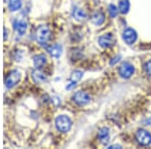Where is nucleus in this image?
<instances>
[{
    "instance_id": "1",
    "label": "nucleus",
    "mask_w": 151,
    "mask_h": 149,
    "mask_svg": "<svg viewBox=\"0 0 151 149\" xmlns=\"http://www.w3.org/2000/svg\"><path fill=\"white\" fill-rule=\"evenodd\" d=\"M50 38V29L47 25H41L35 32V40L40 45H45Z\"/></svg>"
},
{
    "instance_id": "2",
    "label": "nucleus",
    "mask_w": 151,
    "mask_h": 149,
    "mask_svg": "<svg viewBox=\"0 0 151 149\" xmlns=\"http://www.w3.org/2000/svg\"><path fill=\"white\" fill-rule=\"evenodd\" d=\"M72 120L65 115H60L55 118V127L60 132H69L72 128Z\"/></svg>"
},
{
    "instance_id": "3",
    "label": "nucleus",
    "mask_w": 151,
    "mask_h": 149,
    "mask_svg": "<svg viewBox=\"0 0 151 149\" xmlns=\"http://www.w3.org/2000/svg\"><path fill=\"white\" fill-rule=\"evenodd\" d=\"M21 79V73L17 70H14L8 74L5 79V86L8 89H11L19 83Z\"/></svg>"
},
{
    "instance_id": "4",
    "label": "nucleus",
    "mask_w": 151,
    "mask_h": 149,
    "mask_svg": "<svg viewBox=\"0 0 151 149\" xmlns=\"http://www.w3.org/2000/svg\"><path fill=\"white\" fill-rule=\"evenodd\" d=\"M73 101L75 102V104L79 105V106H85V105L90 103L91 97H90V95L86 92L79 91L74 94V96H73Z\"/></svg>"
},
{
    "instance_id": "5",
    "label": "nucleus",
    "mask_w": 151,
    "mask_h": 149,
    "mask_svg": "<svg viewBox=\"0 0 151 149\" xmlns=\"http://www.w3.org/2000/svg\"><path fill=\"white\" fill-rule=\"evenodd\" d=\"M136 140L137 142L140 144V145L143 146H147L151 144V134L148 132L147 130H144V129H140L136 132Z\"/></svg>"
},
{
    "instance_id": "6",
    "label": "nucleus",
    "mask_w": 151,
    "mask_h": 149,
    "mask_svg": "<svg viewBox=\"0 0 151 149\" xmlns=\"http://www.w3.org/2000/svg\"><path fill=\"white\" fill-rule=\"evenodd\" d=\"M135 72V68L133 65H131L130 63H123L119 68V75L121 76V78L123 79H129L131 78Z\"/></svg>"
},
{
    "instance_id": "7",
    "label": "nucleus",
    "mask_w": 151,
    "mask_h": 149,
    "mask_svg": "<svg viewBox=\"0 0 151 149\" xmlns=\"http://www.w3.org/2000/svg\"><path fill=\"white\" fill-rule=\"evenodd\" d=\"M98 43L101 48H111V46L114 45L115 43V37L112 33H106V35H103L99 37L98 40Z\"/></svg>"
},
{
    "instance_id": "8",
    "label": "nucleus",
    "mask_w": 151,
    "mask_h": 149,
    "mask_svg": "<svg viewBox=\"0 0 151 149\" xmlns=\"http://www.w3.org/2000/svg\"><path fill=\"white\" fill-rule=\"evenodd\" d=\"M122 37L127 45H133L137 40V32L133 28H126L122 33Z\"/></svg>"
},
{
    "instance_id": "9",
    "label": "nucleus",
    "mask_w": 151,
    "mask_h": 149,
    "mask_svg": "<svg viewBox=\"0 0 151 149\" xmlns=\"http://www.w3.org/2000/svg\"><path fill=\"white\" fill-rule=\"evenodd\" d=\"M82 78H83V72H81V71H74V72L70 74V81H69V83H68L65 89H67V90L74 89Z\"/></svg>"
},
{
    "instance_id": "10",
    "label": "nucleus",
    "mask_w": 151,
    "mask_h": 149,
    "mask_svg": "<svg viewBox=\"0 0 151 149\" xmlns=\"http://www.w3.org/2000/svg\"><path fill=\"white\" fill-rule=\"evenodd\" d=\"M47 52L52 55V58H58L63 53V46L58 43H55L50 46H47Z\"/></svg>"
},
{
    "instance_id": "11",
    "label": "nucleus",
    "mask_w": 151,
    "mask_h": 149,
    "mask_svg": "<svg viewBox=\"0 0 151 149\" xmlns=\"http://www.w3.org/2000/svg\"><path fill=\"white\" fill-rule=\"evenodd\" d=\"M98 138L100 142L104 144V145L109 143V141H110V130H109V128L103 127V128L100 129L98 132Z\"/></svg>"
},
{
    "instance_id": "12",
    "label": "nucleus",
    "mask_w": 151,
    "mask_h": 149,
    "mask_svg": "<svg viewBox=\"0 0 151 149\" xmlns=\"http://www.w3.org/2000/svg\"><path fill=\"white\" fill-rule=\"evenodd\" d=\"M13 27L20 35H24V32L27 29V23L24 20H14L13 21Z\"/></svg>"
},
{
    "instance_id": "13",
    "label": "nucleus",
    "mask_w": 151,
    "mask_h": 149,
    "mask_svg": "<svg viewBox=\"0 0 151 149\" xmlns=\"http://www.w3.org/2000/svg\"><path fill=\"white\" fill-rule=\"evenodd\" d=\"M31 76H32V79L35 81V83H37V84L45 83V82H47V76L43 74L42 72H40V70H35L32 72V74H31Z\"/></svg>"
},
{
    "instance_id": "14",
    "label": "nucleus",
    "mask_w": 151,
    "mask_h": 149,
    "mask_svg": "<svg viewBox=\"0 0 151 149\" xmlns=\"http://www.w3.org/2000/svg\"><path fill=\"white\" fill-rule=\"evenodd\" d=\"M91 20L95 25H102L105 22V14L101 11L95 12L93 16H92Z\"/></svg>"
},
{
    "instance_id": "15",
    "label": "nucleus",
    "mask_w": 151,
    "mask_h": 149,
    "mask_svg": "<svg viewBox=\"0 0 151 149\" xmlns=\"http://www.w3.org/2000/svg\"><path fill=\"white\" fill-rule=\"evenodd\" d=\"M73 16H74V18L77 19V20H84V19L87 18V13L85 12V10H83L82 8L75 7L74 11H73Z\"/></svg>"
},
{
    "instance_id": "16",
    "label": "nucleus",
    "mask_w": 151,
    "mask_h": 149,
    "mask_svg": "<svg viewBox=\"0 0 151 149\" xmlns=\"http://www.w3.org/2000/svg\"><path fill=\"white\" fill-rule=\"evenodd\" d=\"M33 63H35V67L37 68V69H40L41 67L47 63V58L43 55H38L36 57L33 58Z\"/></svg>"
},
{
    "instance_id": "17",
    "label": "nucleus",
    "mask_w": 151,
    "mask_h": 149,
    "mask_svg": "<svg viewBox=\"0 0 151 149\" xmlns=\"http://www.w3.org/2000/svg\"><path fill=\"white\" fill-rule=\"evenodd\" d=\"M21 5H22L21 0H9L8 1V8L12 12L19 10L21 8Z\"/></svg>"
},
{
    "instance_id": "18",
    "label": "nucleus",
    "mask_w": 151,
    "mask_h": 149,
    "mask_svg": "<svg viewBox=\"0 0 151 149\" xmlns=\"http://www.w3.org/2000/svg\"><path fill=\"white\" fill-rule=\"evenodd\" d=\"M129 9H130V3L129 0H120L119 1V11L122 14L128 13Z\"/></svg>"
},
{
    "instance_id": "19",
    "label": "nucleus",
    "mask_w": 151,
    "mask_h": 149,
    "mask_svg": "<svg viewBox=\"0 0 151 149\" xmlns=\"http://www.w3.org/2000/svg\"><path fill=\"white\" fill-rule=\"evenodd\" d=\"M109 14L111 15V17H116L117 14H118V9H117V7L115 5H113V4H111V5L109 6Z\"/></svg>"
},
{
    "instance_id": "20",
    "label": "nucleus",
    "mask_w": 151,
    "mask_h": 149,
    "mask_svg": "<svg viewBox=\"0 0 151 149\" xmlns=\"http://www.w3.org/2000/svg\"><path fill=\"white\" fill-rule=\"evenodd\" d=\"M144 70H145V73H146V74H147L148 76H150V77H151V60H148V62L145 63Z\"/></svg>"
},
{
    "instance_id": "21",
    "label": "nucleus",
    "mask_w": 151,
    "mask_h": 149,
    "mask_svg": "<svg viewBox=\"0 0 151 149\" xmlns=\"http://www.w3.org/2000/svg\"><path fill=\"white\" fill-rule=\"evenodd\" d=\"M145 125H151V118L150 119H146V120L143 122Z\"/></svg>"
},
{
    "instance_id": "22",
    "label": "nucleus",
    "mask_w": 151,
    "mask_h": 149,
    "mask_svg": "<svg viewBox=\"0 0 151 149\" xmlns=\"http://www.w3.org/2000/svg\"><path fill=\"white\" fill-rule=\"evenodd\" d=\"M6 37H7V30H6V28L4 27V40H6Z\"/></svg>"
},
{
    "instance_id": "23",
    "label": "nucleus",
    "mask_w": 151,
    "mask_h": 149,
    "mask_svg": "<svg viewBox=\"0 0 151 149\" xmlns=\"http://www.w3.org/2000/svg\"><path fill=\"white\" fill-rule=\"evenodd\" d=\"M121 148V146L120 145H113V146H110V147H109V148Z\"/></svg>"
}]
</instances>
